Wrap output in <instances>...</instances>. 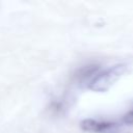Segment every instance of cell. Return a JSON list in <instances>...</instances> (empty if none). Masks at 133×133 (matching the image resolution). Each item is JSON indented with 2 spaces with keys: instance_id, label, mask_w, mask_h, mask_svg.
I'll list each match as a JSON object with an SVG mask.
<instances>
[{
  "instance_id": "obj_2",
  "label": "cell",
  "mask_w": 133,
  "mask_h": 133,
  "mask_svg": "<svg viewBox=\"0 0 133 133\" xmlns=\"http://www.w3.org/2000/svg\"><path fill=\"white\" fill-rule=\"evenodd\" d=\"M80 128L83 131L90 133H117L119 130V125L114 122L100 121L89 117L80 122Z\"/></svg>"
},
{
  "instance_id": "obj_1",
  "label": "cell",
  "mask_w": 133,
  "mask_h": 133,
  "mask_svg": "<svg viewBox=\"0 0 133 133\" xmlns=\"http://www.w3.org/2000/svg\"><path fill=\"white\" fill-rule=\"evenodd\" d=\"M127 71V65L124 63H117L107 69L98 72L92 79L88 82L87 87L97 92H104L108 90Z\"/></svg>"
},
{
  "instance_id": "obj_3",
  "label": "cell",
  "mask_w": 133,
  "mask_h": 133,
  "mask_svg": "<svg viewBox=\"0 0 133 133\" xmlns=\"http://www.w3.org/2000/svg\"><path fill=\"white\" fill-rule=\"evenodd\" d=\"M98 70H99V66L98 65H95V64H89V65H85L83 66L82 69H80L79 71V79L81 80H85L86 78H89L90 80L92 79V77L98 73ZM89 80V81H90Z\"/></svg>"
},
{
  "instance_id": "obj_4",
  "label": "cell",
  "mask_w": 133,
  "mask_h": 133,
  "mask_svg": "<svg viewBox=\"0 0 133 133\" xmlns=\"http://www.w3.org/2000/svg\"><path fill=\"white\" fill-rule=\"evenodd\" d=\"M123 123L125 125H128V126H133V109L129 110L128 112H126L124 115H123V118H122Z\"/></svg>"
}]
</instances>
